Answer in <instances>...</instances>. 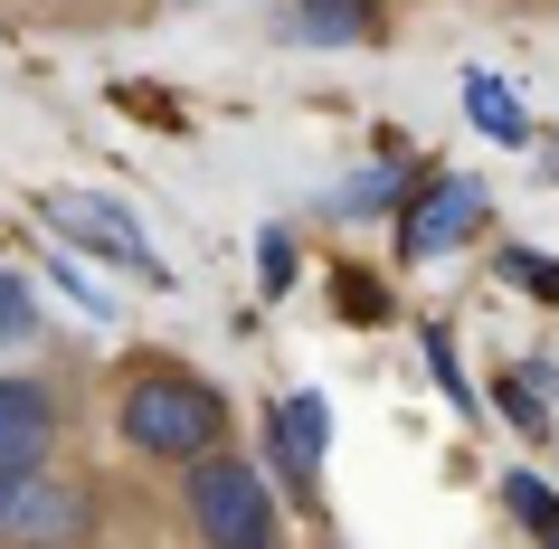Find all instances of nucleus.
Masks as SVG:
<instances>
[{"mask_svg":"<svg viewBox=\"0 0 559 549\" xmlns=\"http://www.w3.org/2000/svg\"><path fill=\"white\" fill-rule=\"evenodd\" d=\"M399 180H408V162H380V171L342 180V190H332V208H360V218H370V208H399Z\"/></svg>","mask_w":559,"mask_h":549,"instance_id":"ddd939ff","label":"nucleus"},{"mask_svg":"<svg viewBox=\"0 0 559 549\" xmlns=\"http://www.w3.org/2000/svg\"><path fill=\"white\" fill-rule=\"evenodd\" d=\"M180 530H190V549H285L265 474L247 455H228V445L180 464Z\"/></svg>","mask_w":559,"mask_h":549,"instance_id":"f03ea898","label":"nucleus"},{"mask_svg":"<svg viewBox=\"0 0 559 549\" xmlns=\"http://www.w3.org/2000/svg\"><path fill=\"white\" fill-rule=\"evenodd\" d=\"M265 445H275V464H285L295 502H313V492H323V445H332V417H323V398H313V389L275 398V417H265Z\"/></svg>","mask_w":559,"mask_h":549,"instance_id":"0eeeda50","label":"nucleus"},{"mask_svg":"<svg viewBox=\"0 0 559 549\" xmlns=\"http://www.w3.org/2000/svg\"><path fill=\"white\" fill-rule=\"evenodd\" d=\"M502 285H522V294H540V303H559V265L531 256V247H502Z\"/></svg>","mask_w":559,"mask_h":549,"instance_id":"4468645a","label":"nucleus"},{"mask_svg":"<svg viewBox=\"0 0 559 549\" xmlns=\"http://www.w3.org/2000/svg\"><path fill=\"white\" fill-rule=\"evenodd\" d=\"M38 218H48V237L58 247H86V256L123 265V275H143V285H162V256L143 247V218L123 200H105V190H48L38 200Z\"/></svg>","mask_w":559,"mask_h":549,"instance_id":"39448f33","label":"nucleus"},{"mask_svg":"<svg viewBox=\"0 0 559 549\" xmlns=\"http://www.w3.org/2000/svg\"><path fill=\"white\" fill-rule=\"evenodd\" d=\"M502 512H522L531 530H540V549H559V502L540 474H502Z\"/></svg>","mask_w":559,"mask_h":549,"instance_id":"9b49d317","label":"nucleus"},{"mask_svg":"<svg viewBox=\"0 0 559 549\" xmlns=\"http://www.w3.org/2000/svg\"><path fill=\"white\" fill-rule=\"evenodd\" d=\"M295 38L304 48H360V38H380V0H295Z\"/></svg>","mask_w":559,"mask_h":549,"instance_id":"6e6552de","label":"nucleus"},{"mask_svg":"<svg viewBox=\"0 0 559 549\" xmlns=\"http://www.w3.org/2000/svg\"><path fill=\"white\" fill-rule=\"evenodd\" d=\"M295 265H304V256H295V237H285V228H265V237H257V285H265V294L295 285Z\"/></svg>","mask_w":559,"mask_h":549,"instance_id":"dca6fc26","label":"nucleus"},{"mask_svg":"<svg viewBox=\"0 0 559 549\" xmlns=\"http://www.w3.org/2000/svg\"><path fill=\"white\" fill-rule=\"evenodd\" d=\"M48 455H67V389L58 379H0V492L38 474Z\"/></svg>","mask_w":559,"mask_h":549,"instance_id":"423d86ee","label":"nucleus"},{"mask_svg":"<svg viewBox=\"0 0 559 549\" xmlns=\"http://www.w3.org/2000/svg\"><path fill=\"white\" fill-rule=\"evenodd\" d=\"M237 427L228 389L209 370H190V360H171V350H133L115 379V435L133 464H162V474H180V464L218 455Z\"/></svg>","mask_w":559,"mask_h":549,"instance_id":"f257e3e1","label":"nucleus"},{"mask_svg":"<svg viewBox=\"0 0 559 549\" xmlns=\"http://www.w3.org/2000/svg\"><path fill=\"white\" fill-rule=\"evenodd\" d=\"M332 313H342V322H380L389 313V285H380V275H360V265H342V275H332Z\"/></svg>","mask_w":559,"mask_h":549,"instance_id":"f8f14e48","label":"nucleus"},{"mask_svg":"<svg viewBox=\"0 0 559 549\" xmlns=\"http://www.w3.org/2000/svg\"><path fill=\"white\" fill-rule=\"evenodd\" d=\"M29 332H38V303H29V285L0 265V350H10V342H29Z\"/></svg>","mask_w":559,"mask_h":549,"instance_id":"2eb2a0df","label":"nucleus"},{"mask_svg":"<svg viewBox=\"0 0 559 549\" xmlns=\"http://www.w3.org/2000/svg\"><path fill=\"white\" fill-rule=\"evenodd\" d=\"M493 407H502V417H512L522 435H540V427H550V407H540V379H531V360H522V370H512V360L493 370Z\"/></svg>","mask_w":559,"mask_h":549,"instance_id":"9d476101","label":"nucleus"},{"mask_svg":"<svg viewBox=\"0 0 559 549\" xmlns=\"http://www.w3.org/2000/svg\"><path fill=\"white\" fill-rule=\"evenodd\" d=\"M493 218V190L474 171H427L399 200V265H427V256H455L474 228Z\"/></svg>","mask_w":559,"mask_h":549,"instance_id":"20e7f679","label":"nucleus"},{"mask_svg":"<svg viewBox=\"0 0 559 549\" xmlns=\"http://www.w3.org/2000/svg\"><path fill=\"white\" fill-rule=\"evenodd\" d=\"M95 530H105V492L76 455H48L0 492V549H95Z\"/></svg>","mask_w":559,"mask_h":549,"instance_id":"7ed1b4c3","label":"nucleus"},{"mask_svg":"<svg viewBox=\"0 0 559 549\" xmlns=\"http://www.w3.org/2000/svg\"><path fill=\"white\" fill-rule=\"evenodd\" d=\"M465 115H474V133H493L512 152L531 143V115H522V95L502 86V76H465Z\"/></svg>","mask_w":559,"mask_h":549,"instance_id":"1a4fd4ad","label":"nucleus"}]
</instances>
